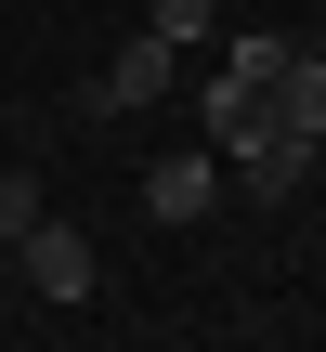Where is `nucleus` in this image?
Listing matches in <instances>:
<instances>
[{"instance_id":"obj_2","label":"nucleus","mask_w":326,"mask_h":352,"mask_svg":"<svg viewBox=\"0 0 326 352\" xmlns=\"http://www.w3.org/2000/svg\"><path fill=\"white\" fill-rule=\"evenodd\" d=\"M209 196H222V157L209 144H170L144 170V222H209Z\"/></svg>"},{"instance_id":"obj_3","label":"nucleus","mask_w":326,"mask_h":352,"mask_svg":"<svg viewBox=\"0 0 326 352\" xmlns=\"http://www.w3.org/2000/svg\"><path fill=\"white\" fill-rule=\"evenodd\" d=\"M170 65H183V52H170V39H118V65H105V78H91V104H105V118H144V104H157V91H170Z\"/></svg>"},{"instance_id":"obj_6","label":"nucleus","mask_w":326,"mask_h":352,"mask_svg":"<svg viewBox=\"0 0 326 352\" xmlns=\"http://www.w3.org/2000/svg\"><path fill=\"white\" fill-rule=\"evenodd\" d=\"M209 26H222V0H144V39H170V52L209 39Z\"/></svg>"},{"instance_id":"obj_5","label":"nucleus","mask_w":326,"mask_h":352,"mask_svg":"<svg viewBox=\"0 0 326 352\" xmlns=\"http://www.w3.org/2000/svg\"><path fill=\"white\" fill-rule=\"evenodd\" d=\"M261 104H274V131L326 144V52H301V39H287V65H274V91H261Z\"/></svg>"},{"instance_id":"obj_1","label":"nucleus","mask_w":326,"mask_h":352,"mask_svg":"<svg viewBox=\"0 0 326 352\" xmlns=\"http://www.w3.org/2000/svg\"><path fill=\"white\" fill-rule=\"evenodd\" d=\"M13 261H26V287H39V300H91V274H105V261H91V235H78V222H52V209L13 235Z\"/></svg>"},{"instance_id":"obj_4","label":"nucleus","mask_w":326,"mask_h":352,"mask_svg":"<svg viewBox=\"0 0 326 352\" xmlns=\"http://www.w3.org/2000/svg\"><path fill=\"white\" fill-rule=\"evenodd\" d=\"M314 157H326V144H301V131H261V144H248V157H235V183H248V196H261V209H287V196H301V183H314Z\"/></svg>"},{"instance_id":"obj_7","label":"nucleus","mask_w":326,"mask_h":352,"mask_svg":"<svg viewBox=\"0 0 326 352\" xmlns=\"http://www.w3.org/2000/svg\"><path fill=\"white\" fill-rule=\"evenodd\" d=\"M26 222H39V170H0V248H13Z\"/></svg>"}]
</instances>
